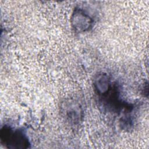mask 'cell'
<instances>
[{
  "instance_id": "1",
  "label": "cell",
  "mask_w": 149,
  "mask_h": 149,
  "mask_svg": "<svg viewBox=\"0 0 149 149\" xmlns=\"http://www.w3.org/2000/svg\"><path fill=\"white\" fill-rule=\"evenodd\" d=\"M0 138L1 143L9 148L23 149L29 148L30 146L28 138L22 131L7 126L1 129Z\"/></svg>"
},
{
  "instance_id": "2",
  "label": "cell",
  "mask_w": 149,
  "mask_h": 149,
  "mask_svg": "<svg viewBox=\"0 0 149 149\" xmlns=\"http://www.w3.org/2000/svg\"><path fill=\"white\" fill-rule=\"evenodd\" d=\"M71 23L72 27L78 32L88 31L93 25L92 18L81 9H76L72 14Z\"/></svg>"
}]
</instances>
